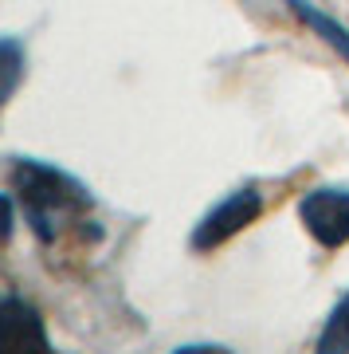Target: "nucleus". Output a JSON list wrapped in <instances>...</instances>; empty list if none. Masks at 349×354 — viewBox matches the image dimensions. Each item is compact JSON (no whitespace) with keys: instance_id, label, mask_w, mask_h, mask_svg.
<instances>
[{"instance_id":"0eeeda50","label":"nucleus","mask_w":349,"mask_h":354,"mask_svg":"<svg viewBox=\"0 0 349 354\" xmlns=\"http://www.w3.org/2000/svg\"><path fill=\"white\" fill-rule=\"evenodd\" d=\"M314 346H318L322 354L349 351V291L334 304V311H330V319H326V327H322V335H318Z\"/></svg>"},{"instance_id":"f03ea898","label":"nucleus","mask_w":349,"mask_h":354,"mask_svg":"<svg viewBox=\"0 0 349 354\" xmlns=\"http://www.w3.org/2000/svg\"><path fill=\"white\" fill-rule=\"evenodd\" d=\"M259 213H263L259 185H239V189H232L224 201L212 205L208 213L200 216V225L192 228V241L188 244H192L197 252H212V248H220L224 241H232L236 232H243Z\"/></svg>"},{"instance_id":"6e6552de","label":"nucleus","mask_w":349,"mask_h":354,"mask_svg":"<svg viewBox=\"0 0 349 354\" xmlns=\"http://www.w3.org/2000/svg\"><path fill=\"white\" fill-rule=\"evenodd\" d=\"M16 197H8V193H0V244H8L12 241V232H16Z\"/></svg>"},{"instance_id":"39448f33","label":"nucleus","mask_w":349,"mask_h":354,"mask_svg":"<svg viewBox=\"0 0 349 354\" xmlns=\"http://www.w3.org/2000/svg\"><path fill=\"white\" fill-rule=\"evenodd\" d=\"M287 4H290V12L299 16L302 24L310 28V32L322 39V44H330V48H334L337 55L346 59V67H349V28L337 24L334 16H326L322 8H314L310 0H287Z\"/></svg>"},{"instance_id":"423d86ee","label":"nucleus","mask_w":349,"mask_h":354,"mask_svg":"<svg viewBox=\"0 0 349 354\" xmlns=\"http://www.w3.org/2000/svg\"><path fill=\"white\" fill-rule=\"evenodd\" d=\"M28 71V51L16 36H0V111L12 102Z\"/></svg>"},{"instance_id":"20e7f679","label":"nucleus","mask_w":349,"mask_h":354,"mask_svg":"<svg viewBox=\"0 0 349 354\" xmlns=\"http://www.w3.org/2000/svg\"><path fill=\"white\" fill-rule=\"evenodd\" d=\"M48 354L51 339L43 315L24 295H0V354Z\"/></svg>"},{"instance_id":"7ed1b4c3","label":"nucleus","mask_w":349,"mask_h":354,"mask_svg":"<svg viewBox=\"0 0 349 354\" xmlns=\"http://www.w3.org/2000/svg\"><path fill=\"white\" fill-rule=\"evenodd\" d=\"M299 221L322 248L349 244V189H310L299 201Z\"/></svg>"},{"instance_id":"f257e3e1","label":"nucleus","mask_w":349,"mask_h":354,"mask_svg":"<svg viewBox=\"0 0 349 354\" xmlns=\"http://www.w3.org/2000/svg\"><path fill=\"white\" fill-rule=\"evenodd\" d=\"M12 189L39 244H55L63 225L79 221L94 205L90 189L79 177L51 162H39V158H12Z\"/></svg>"}]
</instances>
